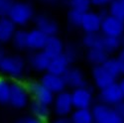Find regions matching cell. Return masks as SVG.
Listing matches in <instances>:
<instances>
[{"instance_id": "16", "label": "cell", "mask_w": 124, "mask_h": 123, "mask_svg": "<svg viewBox=\"0 0 124 123\" xmlns=\"http://www.w3.org/2000/svg\"><path fill=\"white\" fill-rule=\"evenodd\" d=\"M39 80L54 94L60 93V92L67 89V85L63 76H59L52 74L50 71H46V73L42 74Z\"/></svg>"}, {"instance_id": "36", "label": "cell", "mask_w": 124, "mask_h": 123, "mask_svg": "<svg viewBox=\"0 0 124 123\" xmlns=\"http://www.w3.org/2000/svg\"><path fill=\"white\" fill-rule=\"evenodd\" d=\"M50 123H73L70 116H56Z\"/></svg>"}, {"instance_id": "2", "label": "cell", "mask_w": 124, "mask_h": 123, "mask_svg": "<svg viewBox=\"0 0 124 123\" xmlns=\"http://www.w3.org/2000/svg\"><path fill=\"white\" fill-rule=\"evenodd\" d=\"M7 16L17 25L18 28H24L34 21L36 16L34 6L28 1H15L10 7Z\"/></svg>"}, {"instance_id": "14", "label": "cell", "mask_w": 124, "mask_h": 123, "mask_svg": "<svg viewBox=\"0 0 124 123\" xmlns=\"http://www.w3.org/2000/svg\"><path fill=\"white\" fill-rule=\"evenodd\" d=\"M90 74H91V79H92V83H93V85L98 89H102L117 81V79L115 77H113L103 68L102 65L92 67Z\"/></svg>"}, {"instance_id": "39", "label": "cell", "mask_w": 124, "mask_h": 123, "mask_svg": "<svg viewBox=\"0 0 124 123\" xmlns=\"http://www.w3.org/2000/svg\"><path fill=\"white\" fill-rule=\"evenodd\" d=\"M117 81H118V85H119V86H120L122 95H123V98H124V76H122Z\"/></svg>"}, {"instance_id": "18", "label": "cell", "mask_w": 124, "mask_h": 123, "mask_svg": "<svg viewBox=\"0 0 124 123\" xmlns=\"http://www.w3.org/2000/svg\"><path fill=\"white\" fill-rule=\"evenodd\" d=\"M28 108H29V111L31 114L44 120L45 122H48V120L51 118L52 113H53L51 105L45 104L43 102H40V101L34 100V99L31 100Z\"/></svg>"}, {"instance_id": "12", "label": "cell", "mask_w": 124, "mask_h": 123, "mask_svg": "<svg viewBox=\"0 0 124 123\" xmlns=\"http://www.w3.org/2000/svg\"><path fill=\"white\" fill-rule=\"evenodd\" d=\"M63 77L65 79L67 88H70V89H75V88L87 85V80H86L85 71L79 67H77L74 65H71L68 69V70L66 71Z\"/></svg>"}, {"instance_id": "27", "label": "cell", "mask_w": 124, "mask_h": 123, "mask_svg": "<svg viewBox=\"0 0 124 123\" xmlns=\"http://www.w3.org/2000/svg\"><path fill=\"white\" fill-rule=\"evenodd\" d=\"M102 66L113 77H115L117 80L122 77L121 69H120V67H119V64H118V61H117L116 57L110 56L104 63L102 64Z\"/></svg>"}, {"instance_id": "34", "label": "cell", "mask_w": 124, "mask_h": 123, "mask_svg": "<svg viewBox=\"0 0 124 123\" xmlns=\"http://www.w3.org/2000/svg\"><path fill=\"white\" fill-rule=\"evenodd\" d=\"M113 1V0H91V4L93 7L96 8H105Z\"/></svg>"}, {"instance_id": "9", "label": "cell", "mask_w": 124, "mask_h": 123, "mask_svg": "<svg viewBox=\"0 0 124 123\" xmlns=\"http://www.w3.org/2000/svg\"><path fill=\"white\" fill-rule=\"evenodd\" d=\"M100 32L104 36L122 38L124 36V21L108 13L102 18Z\"/></svg>"}, {"instance_id": "28", "label": "cell", "mask_w": 124, "mask_h": 123, "mask_svg": "<svg viewBox=\"0 0 124 123\" xmlns=\"http://www.w3.org/2000/svg\"><path fill=\"white\" fill-rule=\"evenodd\" d=\"M11 79L0 76V104H8L11 88Z\"/></svg>"}, {"instance_id": "30", "label": "cell", "mask_w": 124, "mask_h": 123, "mask_svg": "<svg viewBox=\"0 0 124 123\" xmlns=\"http://www.w3.org/2000/svg\"><path fill=\"white\" fill-rule=\"evenodd\" d=\"M82 15H84V12H80L78 10H75V9H69L67 13V21L70 27L80 28Z\"/></svg>"}, {"instance_id": "31", "label": "cell", "mask_w": 124, "mask_h": 123, "mask_svg": "<svg viewBox=\"0 0 124 123\" xmlns=\"http://www.w3.org/2000/svg\"><path fill=\"white\" fill-rule=\"evenodd\" d=\"M67 2L70 9L78 10L84 13L90 10V7L92 6L91 0H67Z\"/></svg>"}, {"instance_id": "23", "label": "cell", "mask_w": 124, "mask_h": 123, "mask_svg": "<svg viewBox=\"0 0 124 123\" xmlns=\"http://www.w3.org/2000/svg\"><path fill=\"white\" fill-rule=\"evenodd\" d=\"M70 117L73 123H94L91 108H75Z\"/></svg>"}, {"instance_id": "5", "label": "cell", "mask_w": 124, "mask_h": 123, "mask_svg": "<svg viewBox=\"0 0 124 123\" xmlns=\"http://www.w3.org/2000/svg\"><path fill=\"white\" fill-rule=\"evenodd\" d=\"M75 108H91L95 99L93 86L85 85L70 90Z\"/></svg>"}, {"instance_id": "33", "label": "cell", "mask_w": 124, "mask_h": 123, "mask_svg": "<svg viewBox=\"0 0 124 123\" xmlns=\"http://www.w3.org/2000/svg\"><path fill=\"white\" fill-rule=\"evenodd\" d=\"M16 0H0V17L6 16L12 4Z\"/></svg>"}, {"instance_id": "25", "label": "cell", "mask_w": 124, "mask_h": 123, "mask_svg": "<svg viewBox=\"0 0 124 123\" xmlns=\"http://www.w3.org/2000/svg\"><path fill=\"white\" fill-rule=\"evenodd\" d=\"M27 34H28V30H25L24 28H18L15 32L11 41V45L17 52H24V51L28 50Z\"/></svg>"}, {"instance_id": "8", "label": "cell", "mask_w": 124, "mask_h": 123, "mask_svg": "<svg viewBox=\"0 0 124 123\" xmlns=\"http://www.w3.org/2000/svg\"><path fill=\"white\" fill-rule=\"evenodd\" d=\"M27 85L32 99L38 100L52 106L56 94H54L50 89H48L40 80H31L27 83Z\"/></svg>"}, {"instance_id": "1", "label": "cell", "mask_w": 124, "mask_h": 123, "mask_svg": "<svg viewBox=\"0 0 124 123\" xmlns=\"http://www.w3.org/2000/svg\"><path fill=\"white\" fill-rule=\"evenodd\" d=\"M27 59L20 54L6 55L0 64V75L11 80H23L28 69Z\"/></svg>"}, {"instance_id": "4", "label": "cell", "mask_w": 124, "mask_h": 123, "mask_svg": "<svg viewBox=\"0 0 124 123\" xmlns=\"http://www.w3.org/2000/svg\"><path fill=\"white\" fill-rule=\"evenodd\" d=\"M91 110L94 117V123H124V119L113 106L97 101L91 107Z\"/></svg>"}, {"instance_id": "26", "label": "cell", "mask_w": 124, "mask_h": 123, "mask_svg": "<svg viewBox=\"0 0 124 123\" xmlns=\"http://www.w3.org/2000/svg\"><path fill=\"white\" fill-rule=\"evenodd\" d=\"M64 55L69 60L70 65H74L80 59L81 51L78 44H76L75 42H70V43H67L65 46Z\"/></svg>"}, {"instance_id": "6", "label": "cell", "mask_w": 124, "mask_h": 123, "mask_svg": "<svg viewBox=\"0 0 124 123\" xmlns=\"http://www.w3.org/2000/svg\"><path fill=\"white\" fill-rule=\"evenodd\" d=\"M74 103L70 90H64L55 95L52 110L56 116H70L74 111Z\"/></svg>"}, {"instance_id": "29", "label": "cell", "mask_w": 124, "mask_h": 123, "mask_svg": "<svg viewBox=\"0 0 124 123\" xmlns=\"http://www.w3.org/2000/svg\"><path fill=\"white\" fill-rule=\"evenodd\" d=\"M107 9L110 15L124 21V0H113Z\"/></svg>"}, {"instance_id": "13", "label": "cell", "mask_w": 124, "mask_h": 123, "mask_svg": "<svg viewBox=\"0 0 124 123\" xmlns=\"http://www.w3.org/2000/svg\"><path fill=\"white\" fill-rule=\"evenodd\" d=\"M101 23H102V16L100 15L99 11L88 10L82 15V20L79 29L84 33L100 32Z\"/></svg>"}, {"instance_id": "22", "label": "cell", "mask_w": 124, "mask_h": 123, "mask_svg": "<svg viewBox=\"0 0 124 123\" xmlns=\"http://www.w3.org/2000/svg\"><path fill=\"white\" fill-rule=\"evenodd\" d=\"M103 38H104V35L101 32L85 33L81 38V46L85 50L94 49V48H102Z\"/></svg>"}, {"instance_id": "7", "label": "cell", "mask_w": 124, "mask_h": 123, "mask_svg": "<svg viewBox=\"0 0 124 123\" xmlns=\"http://www.w3.org/2000/svg\"><path fill=\"white\" fill-rule=\"evenodd\" d=\"M123 95L118 85V81L104 88L99 89L97 94V101L109 106H116L123 100Z\"/></svg>"}, {"instance_id": "24", "label": "cell", "mask_w": 124, "mask_h": 123, "mask_svg": "<svg viewBox=\"0 0 124 123\" xmlns=\"http://www.w3.org/2000/svg\"><path fill=\"white\" fill-rule=\"evenodd\" d=\"M123 48V41L120 37H109L104 36L102 43V49L109 56H113L114 54H117L119 51Z\"/></svg>"}, {"instance_id": "17", "label": "cell", "mask_w": 124, "mask_h": 123, "mask_svg": "<svg viewBox=\"0 0 124 123\" xmlns=\"http://www.w3.org/2000/svg\"><path fill=\"white\" fill-rule=\"evenodd\" d=\"M17 29V25L7 15L0 17V45L11 43Z\"/></svg>"}, {"instance_id": "38", "label": "cell", "mask_w": 124, "mask_h": 123, "mask_svg": "<svg viewBox=\"0 0 124 123\" xmlns=\"http://www.w3.org/2000/svg\"><path fill=\"white\" fill-rule=\"evenodd\" d=\"M6 55H7V53H6L3 45H0V64H1V62L3 61V59L6 57Z\"/></svg>"}, {"instance_id": "40", "label": "cell", "mask_w": 124, "mask_h": 123, "mask_svg": "<svg viewBox=\"0 0 124 123\" xmlns=\"http://www.w3.org/2000/svg\"><path fill=\"white\" fill-rule=\"evenodd\" d=\"M40 1H42L44 3H47V4H54V3H56L58 1V0H40Z\"/></svg>"}, {"instance_id": "21", "label": "cell", "mask_w": 124, "mask_h": 123, "mask_svg": "<svg viewBox=\"0 0 124 123\" xmlns=\"http://www.w3.org/2000/svg\"><path fill=\"white\" fill-rule=\"evenodd\" d=\"M70 66L71 65L69 62V60L63 54L61 56L52 58L49 69H48V71H50V73H52V74H55V75L64 76L65 73L68 70V69Z\"/></svg>"}, {"instance_id": "10", "label": "cell", "mask_w": 124, "mask_h": 123, "mask_svg": "<svg viewBox=\"0 0 124 123\" xmlns=\"http://www.w3.org/2000/svg\"><path fill=\"white\" fill-rule=\"evenodd\" d=\"M52 58L45 52L42 51H36L31 52L27 58V64L29 69H31L35 73L44 74L48 71Z\"/></svg>"}, {"instance_id": "3", "label": "cell", "mask_w": 124, "mask_h": 123, "mask_svg": "<svg viewBox=\"0 0 124 123\" xmlns=\"http://www.w3.org/2000/svg\"><path fill=\"white\" fill-rule=\"evenodd\" d=\"M32 97L28 88V85L23 80H12L10 88L8 104L15 109H25L29 106Z\"/></svg>"}, {"instance_id": "37", "label": "cell", "mask_w": 124, "mask_h": 123, "mask_svg": "<svg viewBox=\"0 0 124 123\" xmlns=\"http://www.w3.org/2000/svg\"><path fill=\"white\" fill-rule=\"evenodd\" d=\"M115 107V109L117 110V112L120 114V116L124 119V99L121 101V102H119V103L116 105V106H114Z\"/></svg>"}, {"instance_id": "20", "label": "cell", "mask_w": 124, "mask_h": 123, "mask_svg": "<svg viewBox=\"0 0 124 123\" xmlns=\"http://www.w3.org/2000/svg\"><path fill=\"white\" fill-rule=\"evenodd\" d=\"M85 61L92 66H101L104 62L110 57L102 48H94V49H88L85 51Z\"/></svg>"}, {"instance_id": "15", "label": "cell", "mask_w": 124, "mask_h": 123, "mask_svg": "<svg viewBox=\"0 0 124 123\" xmlns=\"http://www.w3.org/2000/svg\"><path fill=\"white\" fill-rule=\"evenodd\" d=\"M49 36L46 35L38 28L34 27L28 30L27 34V47L30 52H36V51L44 50Z\"/></svg>"}, {"instance_id": "32", "label": "cell", "mask_w": 124, "mask_h": 123, "mask_svg": "<svg viewBox=\"0 0 124 123\" xmlns=\"http://www.w3.org/2000/svg\"><path fill=\"white\" fill-rule=\"evenodd\" d=\"M14 123H47V122L29 113V114H25V115L18 117L14 121Z\"/></svg>"}, {"instance_id": "11", "label": "cell", "mask_w": 124, "mask_h": 123, "mask_svg": "<svg viewBox=\"0 0 124 123\" xmlns=\"http://www.w3.org/2000/svg\"><path fill=\"white\" fill-rule=\"evenodd\" d=\"M33 23L36 28H38L42 32H44L49 37L58 35L60 31V25L58 21L54 17H52L51 15L46 14V13L36 14Z\"/></svg>"}, {"instance_id": "35", "label": "cell", "mask_w": 124, "mask_h": 123, "mask_svg": "<svg viewBox=\"0 0 124 123\" xmlns=\"http://www.w3.org/2000/svg\"><path fill=\"white\" fill-rule=\"evenodd\" d=\"M116 59L118 61V64L121 69V74L122 76H124V48H122L116 55Z\"/></svg>"}, {"instance_id": "19", "label": "cell", "mask_w": 124, "mask_h": 123, "mask_svg": "<svg viewBox=\"0 0 124 123\" xmlns=\"http://www.w3.org/2000/svg\"><path fill=\"white\" fill-rule=\"evenodd\" d=\"M65 46H66V44L64 43V41L58 35L50 36L48 38L44 51L51 58H55V57H58V56H61L64 54Z\"/></svg>"}, {"instance_id": "41", "label": "cell", "mask_w": 124, "mask_h": 123, "mask_svg": "<svg viewBox=\"0 0 124 123\" xmlns=\"http://www.w3.org/2000/svg\"><path fill=\"white\" fill-rule=\"evenodd\" d=\"M122 41H123V48H124V36L122 37Z\"/></svg>"}]
</instances>
